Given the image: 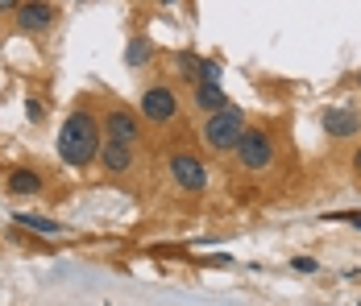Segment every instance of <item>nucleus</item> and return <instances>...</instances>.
Returning <instances> with one entry per match:
<instances>
[{"label":"nucleus","instance_id":"aec40b11","mask_svg":"<svg viewBox=\"0 0 361 306\" xmlns=\"http://www.w3.org/2000/svg\"><path fill=\"white\" fill-rule=\"evenodd\" d=\"M158 4H179V0H158Z\"/></svg>","mask_w":361,"mask_h":306},{"label":"nucleus","instance_id":"dca6fc26","mask_svg":"<svg viewBox=\"0 0 361 306\" xmlns=\"http://www.w3.org/2000/svg\"><path fill=\"white\" fill-rule=\"evenodd\" d=\"M25 116H30L34 125H42V120H46V108H42V100H37V96H25Z\"/></svg>","mask_w":361,"mask_h":306},{"label":"nucleus","instance_id":"f8f14e48","mask_svg":"<svg viewBox=\"0 0 361 306\" xmlns=\"http://www.w3.org/2000/svg\"><path fill=\"white\" fill-rule=\"evenodd\" d=\"M224 103H233V100H228V91L220 83H191V108L195 112L208 116V112H220Z\"/></svg>","mask_w":361,"mask_h":306},{"label":"nucleus","instance_id":"9b49d317","mask_svg":"<svg viewBox=\"0 0 361 306\" xmlns=\"http://www.w3.org/2000/svg\"><path fill=\"white\" fill-rule=\"evenodd\" d=\"M324 133L332 141H349V136L361 133V112L353 108H328L324 112Z\"/></svg>","mask_w":361,"mask_h":306},{"label":"nucleus","instance_id":"20e7f679","mask_svg":"<svg viewBox=\"0 0 361 306\" xmlns=\"http://www.w3.org/2000/svg\"><path fill=\"white\" fill-rule=\"evenodd\" d=\"M179 112H183V100H179V87L175 83H149L142 91V100H137V116H142L145 125H154V129L175 125Z\"/></svg>","mask_w":361,"mask_h":306},{"label":"nucleus","instance_id":"4468645a","mask_svg":"<svg viewBox=\"0 0 361 306\" xmlns=\"http://www.w3.org/2000/svg\"><path fill=\"white\" fill-rule=\"evenodd\" d=\"M149 58H154V42L145 34H133V42L125 46V67L142 70V67H149Z\"/></svg>","mask_w":361,"mask_h":306},{"label":"nucleus","instance_id":"412c9836","mask_svg":"<svg viewBox=\"0 0 361 306\" xmlns=\"http://www.w3.org/2000/svg\"><path fill=\"white\" fill-rule=\"evenodd\" d=\"M357 87H361V70H357Z\"/></svg>","mask_w":361,"mask_h":306},{"label":"nucleus","instance_id":"9d476101","mask_svg":"<svg viewBox=\"0 0 361 306\" xmlns=\"http://www.w3.org/2000/svg\"><path fill=\"white\" fill-rule=\"evenodd\" d=\"M4 191L13 199H37L46 191V174L37 170V166H13V170L4 174Z\"/></svg>","mask_w":361,"mask_h":306},{"label":"nucleus","instance_id":"f03ea898","mask_svg":"<svg viewBox=\"0 0 361 306\" xmlns=\"http://www.w3.org/2000/svg\"><path fill=\"white\" fill-rule=\"evenodd\" d=\"M233 158H237V170L241 174H266L274 170L279 162V133L270 125H245L237 145H233Z\"/></svg>","mask_w":361,"mask_h":306},{"label":"nucleus","instance_id":"f3484780","mask_svg":"<svg viewBox=\"0 0 361 306\" xmlns=\"http://www.w3.org/2000/svg\"><path fill=\"white\" fill-rule=\"evenodd\" d=\"M324 219H336V224H353V228H361V211H324Z\"/></svg>","mask_w":361,"mask_h":306},{"label":"nucleus","instance_id":"a211bd4d","mask_svg":"<svg viewBox=\"0 0 361 306\" xmlns=\"http://www.w3.org/2000/svg\"><path fill=\"white\" fill-rule=\"evenodd\" d=\"M349 166H353V174H357V178H361V145H357V149H353V158H349Z\"/></svg>","mask_w":361,"mask_h":306},{"label":"nucleus","instance_id":"0eeeda50","mask_svg":"<svg viewBox=\"0 0 361 306\" xmlns=\"http://www.w3.org/2000/svg\"><path fill=\"white\" fill-rule=\"evenodd\" d=\"M54 21H59V13H54V4H50V0H21V8L13 13L17 34H25V37L50 34V30H54Z\"/></svg>","mask_w":361,"mask_h":306},{"label":"nucleus","instance_id":"6ab92c4d","mask_svg":"<svg viewBox=\"0 0 361 306\" xmlns=\"http://www.w3.org/2000/svg\"><path fill=\"white\" fill-rule=\"evenodd\" d=\"M21 8V0H0V13H17Z\"/></svg>","mask_w":361,"mask_h":306},{"label":"nucleus","instance_id":"7ed1b4c3","mask_svg":"<svg viewBox=\"0 0 361 306\" xmlns=\"http://www.w3.org/2000/svg\"><path fill=\"white\" fill-rule=\"evenodd\" d=\"M245 125H250L245 108L241 103H224L220 112H208L200 120V141H204L208 153H233V145H237V136H241Z\"/></svg>","mask_w":361,"mask_h":306},{"label":"nucleus","instance_id":"1a4fd4ad","mask_svg":"<svg viewBox=\"0 0 361 306\" xmlns=\"http://www.w3.org/2000/svg\"><path fill=\"white\" fill-rule=\"evenodd\" d=\"M175 67H179V75L187 79V87H191V83H220V63L195 54V50H179V54H175Z\"/></svg>","mask_w":361,"mask_h":306},{"label":"nucleus","instance_id":"ddd939ff","mask_svg":"<svg viewBox=\"0 0 361 306\" xmlns=\"http://www.w3.org/2000/svg\"><path fill=\"white\" fill-rule=\"evenodd\" d=\"M13 224H17V228H30V232H34V236H42V240H59L63 232H67L59 219L37 215V211H17V215H13Z\"/></svg>","mask_w":361,"mask_h":306},{"label":"nucleus","instance_id":"2eb2a0df","mask_svg":"<svg viewBox=\"0 0 361 306\" xmlns=\"http://www.w3.org/2000/svg\"><path fill=\"white\" fill-rule=\"evenodd\" d=\"M290 269L303 273V277H312V273H320V261H316V257H295V261H290Z\"/></svg>","mask_w":361,"mask_h":306},{"label":"nucleus","instance_id":"423d86ee","mask_svg":"<svg viewBox=\"0 0 361 306\" xmlns=\"http://www.w3.org/2000/svg\"><path fill=\"white\" fill-rule=\"evenodd\" d=\"M142 125H145L142 116L133 108H121V103L104 108V116H100V133L109 136V141H125V145L142 141Z\"/></svg>","mask_w":361,"mask_h":306},{"label":"nucleus","instance_id":"f257e3e1","mask_svg":"<svg viewBox=\"0 0 361 306\" xmlns=\"http://www.w3.org/2000/svg\"><path fill=\"white\" fill-rule=\"evenodd\" d=\"M100 116L92 112V108H71L67 112V120H63V129H59V141H54V149H59V158L71 166V170H87L92 162H96V153H100Z\"/></svg>","mask_w":361,"mask_h":306},{"label":"nucleus","instance_id":"6e6552de","mask_svg":"<svg viewBox=\"0 0 361 306\" xmlns=\"http://www.w3.org/2000/svg\"><path fill=\"white\" fill-rule=\"evenodd\" d=\"M96 162H100V170L109 174V178H125V174H133V166H137V145H125V141H109L104 136Z\"/></svg>","mask_w":361,"mask_h":306},{"label":"nucleus","instance_id":"39448f33","mask_svg":"<svg viewBox=\"0 0 361 306\" xmlns=\"http://www.w3.org/2000/svg\"><path fill=\"white\" fill-rule=\"evenodd\" d=\"M166 174H171V182L183 195H204L208 191V162L200 153H191V149H175L166 158Z\"/></svg>","mask_w":361,"mask_h":306}]
</instances>
